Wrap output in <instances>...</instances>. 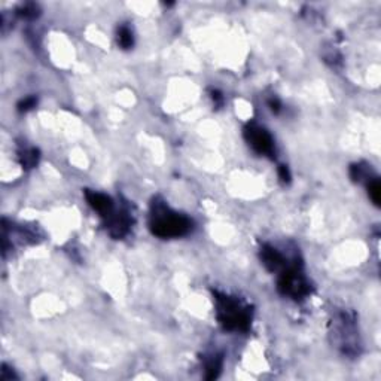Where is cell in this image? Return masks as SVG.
<instances>
[{
    "mask_svg": "<svg viewBox=\"0 0 381 381\" xmlns=\"http://www.w3.org/2000/svg\"><path fill=\"white\" fill-rule=\"evenodd\" d=\"M192 228V222L179 213L171 212L161 203H153L152 218H151V229L155 235L161 238H173L182 237L188 234Z\"/></svg>",
    "mask_w": 381,
    "mask_h": 381,
    "instance_id": "cell-1",
    "label": "cell"
},
{
    "mask_svg": "<svg viewBox=\"0 0 381 381\" xmlns=\"http://www.w3.org/2000/svg\"><path fill=\"white\" fill-rule=\"evenodd\" d=\"M218 303V319L229 331H247L250 326V313L249 308L241 307V304L227 295L216 294Z\"/></svg>",
    "mask_w": 381,
    "mask_h": 381,
    "instance_id": "cell-2",
    "label": "cell"
},
{
    "mask_svg": "<svg viewBox=\"0 0 381 381\" xmlns=\"http://www.w3.org/2000/svg\"><path fill=\"white\" fill-rule=\"evenodd\" d=\"M277 288H279L280 294L291 295L295 300H301L310 292L305 277L297 267H291L280 274Z\"/></svg>",
    "mask_w": 381,
    "mask_h": 381,
    "instance_id": "cell-3",
    "label": "cell"
},
{
    "mask_svg": "<svg viewBox=\"0 0 381 381\" xmlns=\"http://www.w3.org/2000/svg\"><path fill=\"white\" fill-rule=\"evenodd\" d=\"M244 137L249 142V145L253 148V151L261 155H273L274 152V142L273 137L270 136V133L256 125L255 122L249 124L244 128Z\"/></svg>",
    "mask_w": 381,
    "mask_h": 381,
    "instance_id": "cell-4",
    "label": "cell"
},
{
    "mask_svg": "<svg viewBox=\"0 0 381 381\" xmlns=\"http://www.w3.org/2000/svg\"><path fill=\"white\" fill-rule=\"evenodd\" d=\"M85 198L88 201V204L98 213H101L103 216H110L112 210H113V201L112 198H109L104 194L95 192V191H89L85 189Z\"/></svg>",
    "mask_w": 381,
    "mask_h": 381,
    "instance_id": "cell-5",
    "label": "cell"
},
{
    "mask_svg": "<svg viewBox=\"0 0 381 381\" xmlns=\"http://www.w3.org/2000/svg\"><path fill=\"white\" fill-rule=\"evenodd\" d=\"M261 259H262V264L270 271H277L279 268H282L285 265L283 255L276 247L268 246V244L261 249Z\"/></svg>",
    "mask_w": 381,
    "mask_h": 381,
    "instance_id": "cell-6",
    "label": "cell"
},
{
    "mask_svg": "<svg viewBox=\"0 0 381 381\" xmlns=\"http://www.w3.org/2000/svg\"><path fill=\"white\" fill-rule=\"evenodd\" d=\"M222 364H224V359L222 356H212L207 364H206V379L207 380H215L219 377L221 371H222Z\"/></svg>",
    "mask_w": 381,
    "mask_h": 381,
    "instance_id": "cell-7",
    "label": "cell"
},
{
    "mask_svg": "<svg viewBox=\"0 0 381 381\" xmlns=\"http://www.w3.org/2000/svg\"><path fill=\"white\" fill-rule=\"evenodd\" d=\"M19 162L24 168H33L36 167L37 161H39V151L31 148V149H24V151H19Z\"/></svg>",
    "mask_w": 381,
    "mask_h": 381,
    "instance_id": "cell-8",
    "label": "cell"
},
{
    "mask_svg": "<svg viewBox=\"0 0 381 381\" xmlns=\"http://www.w3.org/2000/svg\"><path fill=\"white\" fill-rule=\"evenodd\" d=\"M118 43L124 48V49H128L133 46L134 43V37H133V33L128 27L122 25L119 30H118Z\"/></svg>",
    "mask_w": 381,
    "mask_h": 381,
    "instance_id": "cell-9",
    "label": "cell"
},
{
    "mask_svg": "<svg viewBox=\"0 0 381 381\" xmlns=\"http://www.w3.org/2000/svg\"><path fill=\"white\" fill-rule=\"evenodd\" d=\"M368 192H370V197L373 198L374 204H376V206H380L381 186L380 182H379L377 179H374V180L368 185Z\"/></svg>",
    "mask_w": 381,
    "mask_h": 381,
    "instance_id": "cell-10",
    "label": "cell"
},
{
    "mask_svg": "<svg viewBox=\"0 0 381 381\" xmlns=\"http://www.w3.org/2000/svg\"><path fill=\"white\" fill-rule=\"evenodd\" d=\"M18 13L24 18H36L39 15V6L34 3H25Z\"/></svg>",
    "mask_w": 381,
    "mask_h": 381,
    "instance_id": "cell-11",
    "label": "cell"
},
{
    "mask_svg": "<svg viewBox=\"0 0 381 381\" xmlns=\"http://www.w3.org/2000/svg\"><path fill=\"white\" fill-rule=\"evenodd\" d=\"M36 104H37V98L36 97H25L24 100H21L19 103H18V110L19 112H28V110H31L33 107H36Z\"/></svg>",
    "mask_w": 381,
    "mask_h": 381,
    "instance_id": "cell-12",
    "label": "cell"
},
{
    "mask_svg": "<svg viewBox=\"0 0 381 381\" xmlns=\"http://www.w3.org/2000/svg\"><path fill=\"white\" fill-rule=\"evenodd\" d=\"M279 176H280V179H282L285 183H289V182H291V171H289V168H288L286 165H280V167H279Z\"/></svg>",
    "mask_w": 381,
    "mask_h": 381,
    "instance_id": "cell-13",
    "label": "cell"
},
{
    "mask_svg": "<svg viewBox=\"0 0 381 381\" xmlns=\"http://www.w3.org/2000/svg\"><path fill=\"white\" fill-rule=\"evenodd\" d=\"M268 106H270V109H271L274 113H279V112H280V107H282L279 98H271V100L268 101Z\"/></svg>",
    "mask_w": 381,
    "mask_h": 381,
    "instance_id": "cell-14",
    "label": "cell"
},
{
    "mask_svg": "<svg viewBox=\"0 0 381 381\" xmlns=\"http://www.w3.org/2000/svg\"><path fill=\"white\" fill-rule=\"evenodd\" d=\"M212 98H213V101H215L218 106H221V104L224 103V95H222L218 89H212Z\"/></svg>",
    "mask_w": 381,
    "mask_h": 381,
    "instance_id": "cell-15",
    "label": "cell"
},
{
    "mask_svg": "<svg viewBox=\"0 0 381 381\" xmlns=\"http://www.w3.org/2000/svg\"><path fill=\"white\" fill-rule=\"evenodd\" d=\"M0 379H1V380H12V379H16V376H15L13 373H9L7 368H6V365H3V367H1V376H0Z\"/></svg>",
    "mask_w": 381,
    "mask_h": 381,
    "instance_id": "cell-16",
    "label": "cell"
}]
</instances>
